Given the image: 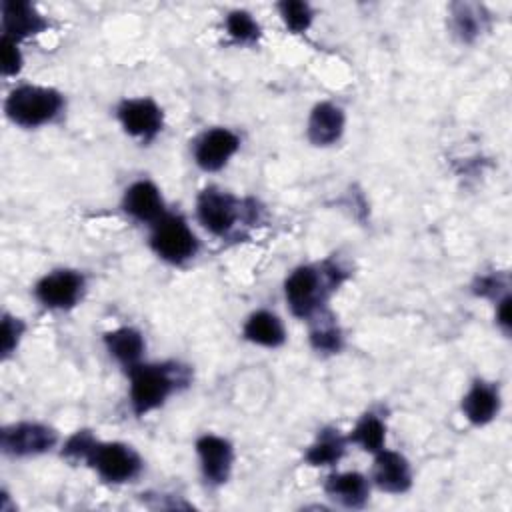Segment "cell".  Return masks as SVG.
Listing matches in <instances>:
<instances>
[{
  "label": "cell",
  "instance_id": "obj_1",
  "mask_svg": "<svg viewBox=\"0 0 512 512\" xmlns=\"http://www.w3.org/2000/svg\"><path fill=\"white\" fill-rule=\"evenodd\" d=\"M346 276V270L334 260L294 268L284 282V296L292 314L310 320L326 308L330 294L338 290Z\"/></svg>",
  "mask_w": 512,
  "mask_h": 512
},
{
  "label": "cell",
  "instance_id": "obj_2",
  "mask_svg": "<svg viewBox=\"0 0 512 512\" xmlns=\"http://www.w3.org/2000/svg\"><path fill=\"white\" fill-rule=\"evenodd\" d=\"M130 378V406L136 416H144L160 408L178 388L188 386V368L176 362L164 364H136L128 370Z\"/></svg>",
  "mask_w": 512,
  "mask_h": 512
},
{
  "label": "cell",
  "instance_id": "obj_3",
  "mask_svg": "<svg viewBox=\"0 0 512 512\" xmlns=\"http://www.w3.org/2000/svg\"><path fill=\"white\" fill-rule=\"evenodd\" d=\"M64 110V96L48 86L22 84L14 88L6 102V116L22 128H38L56 120Z\"/></svg>",
  "mask_w": 512,
  "mask_h": 512
},
{
  "label": "cell",
  "instance_id": "obj_4",
  "mask_svg": "<svg viewBox=\"0 0 512 512\" xmlns=\"http://www.w3.org/2000/svg\"><path fill=\"white\" fill-rule=\"evenodd\" d=\"M246 202L238 200L226 190L208 186L204 188L196 198V214L200 224L214 236H228L238 220H244L248 224H254L258 220V208L256 202L246 206Z\"/></svg>",
  "mask_w": 512,
  "mask_h": 512
},
{
  "label": "cell",
  "instance_id": "obj_5",
  "mask_svg": "<svg viewBox=\"0 0 512 512\" xmlns=\"http://www.w3.org/2000/svg\"><path fill=\"white\" fill-rule=\"evenodd\" d=\"M152 252L168 264H184L192 260L200 248L196 234L180 214L166 212L152 224L150 240Z\"/></svg>",
  "mask_w": 512,
  "mask_h": 512
},
{
  "label": "cell",
  "instance_id": "obj_6",
  "mask_svg": "<svg viewBox=\"0 0 512 512\" xmlns=\"http://www.w3.org/2000/svg\"><path fill=\"white\" fill-rule=\"evenodd\" d=\"M96 474L110 484L132 482L142 472L140 454L124 442H96L86 462Z\"/></svg>",
  "mask_w": 512,
  "mask_h": 512
},
{
  "label": "cell",
  "instance_id": "obj_7",
  "mask_svg": "<svg viewBox=\"0 0 512 512\" xmlns=\"http://www.w3.org/2000/svg\"><path fill=\"white\" fill-rule=\"evenodd\" d=\"M84 288H86V280L78 270L60 268L44 274L36 282L34 296L44 308L70 310L80 302Z\"/></svg>",
  "mask_w": 512,
  "mask_h": 512
},
{
  "label": "cell",
  "instance_id": "obj_8",
  "mask_svg": "<svg viewBox=\"0 0 512 512\" xmlns=\"http://www.w3.org/2000/svg\"><path fill=\"white\" fill-rule=\"evenodd\" d=\"M58 444V434L54 428L40 422H18L2 428L0 446L8 456H38L50 452Z\"/></svg>",
  "mask_w": 512,
  "mask_h": 512
},
{
  "label": "cell",
  "instance_id": "obj_9",
  "mask_svg": "<svg viewBox=\"0 0 512 512\" xmlns=\"http://www.w3.org/2000/svg\"><path fill=\"white\" fill-rule=\"evenodd\" d=\"M116 116L126 134L142 142L154 140L164 126V112L152 98H126L118 104Z\"/></svg>",
  "mask_w": 512,
  "mask_h": 512
},
{
  "label": "cell",
  "instance_id": "obj_10",
  "mask_svg": "<svg viewBox=\"0 0 512 512\" xmlns=\"http://www.w3.org/2000/svg\"><path fill=\"white\" fill-rule=\"evenodd\" d=\"M240 138L230 128H210L194 140V162L204 172H216L238 152Z\"/></svg>",
  "mask_w": 512,
  "mask_h": 512
},
{
  "label": "cell",
  "instance_id": "obj_11",
  "mask_svg": "<svg viewBox=\"0 0 512 512\" xmlns=\"http://www.w3.org/2000/svg\"><path fill=\"white\" fill-rule=\"evenodd\" d=\"M196 452L200 458V470L210 486H222L232 472L234 448L232 444L216 434H204L196 440Z\"/></svg>",
  "mask_w": 512,
  "mask_h": 512
},
{
  "label": "cell",
  "instance_id": "obj_12",
  "mask_svg": "<svg viewBox=\"0 0 512 512\" xmlns=\"http://www.w3.org/2000/svg\"><path fill=\"white\" fill-rule=\"evenodd\" d=\"M372 482L388 494H404L412 486L410 462L396 450L382 448L374 454Z\"/></svg>",
  "mask_w": 512,
  "mask_h": 512
},
{
  "label": "cell",
  "instance_id": "obj_13",
  "mask_svg": "<svg viewBox=\"0 0 512 512\" xmlns=\"http://www.w3.org/2000/svg\"><path fill=\"white\" fill-rule=\"evenodd\" d=\"M50 28V22L42 12L24 0H4L2 2V36L12 40H22L40 34Z\"/></svg>",
  "mask_w": 512,
  "mask_h": 512
},
{
  "label": "cell",
  "instance_id": "obj_14",
  "mask_svg": "<svg viewBox=\"0 0 512 512\" xmlns=\"http://www.w3.org/2000/svg\"><path fill=\"white\" fill-rule=\"evenodd\" d=\"M122 208L128 216L142 224H154L166 214L164 198L158 186L150 180H136L132 182L122 196Z\"/></svg>",
  "mask_w": 512,
  "mask_h": 512
},
{
  "label": "cell",
  "instance_id": "obj_15",
  "mask_svg": "<svg viewBox=\"0 0 512 512\" xmlns=\"http://www.w3.org/2000/svg\"><path fill=\"white\" fill-rule=\"evenodd\" d=\"M500 412V392L494 382L474 380L462 398V414L474 426L492 422Z\"/></svg>",
  "mask_w": 512,
  "mask_h": 512
},
{
  "label": "cell",
  "instance_id": "obj_16",
  "mask_svg": "<svg viewBox=\"0 0 512 512\" xmlns=\"http://www.w3.org/2000/svg\"><path fill=\"white\" fill-rule=\"evenodd\" d=\"M344 112L332 102H320L312 108L308 116L306 134L314 146L336 144L344 132Z\"/></svg>",
  "mask_w": 512,
  "mask_h": 512
},
{
  "label": "cell",
  "instance_id": "obj_17",
  "mask_svg": "<svg viewBox=\"0 0 512 512\" xmlns=\"http://www.w3.org/2000/svg\"><path fill=\"white\" fill-rule=\"evenodd\" d=\"M324 492L344 508H362L370 496V482L360 472H334L326 478Z\"/></svg>",
  "mask_w": 512,
  "mask_h": 512
},
{
  "label": "cell",
  "instance_id": "obj_18",
  "mask_svg": "<svg viewBox=\"0 0 512 512\" xmlns=\"http://www.w3.org/2000/svg\"><path fill=\"white\" fill-rule=\"evenodd\" d=\"M104 346H106L108 354L128 370L142 362V356L146 350L142 332L132 326H120V328L106 332Z\"/></svg>",
  "mask_w": 512,
  "mask_h": 512
},
{
  "label": "cell",
  "instance_id": "obj_19",
  "mask_svg": "<svg viewBox=\"0 0 512 512\" xmlns=\"http://www.w3.org/2000/svg\"><path fill=\"white\" fill-rule=\"evenodd\" d=\"M488 22H490V14L482 4H474V2L450 4V30L464 44H472L488 28Z\"/></svg>",
  "mask_w": 512,
  "mask_h": 512
},
{
  "label": "cell",
  "instance_id": "obj_20",
  "mask_svg": "<svg viewBox=\"0 0 512 512\" xmlns=\"http://www.w3.org/2000/svg\"><path fill=\"white\" fill-rule=\"evenodd\" d=\"M242 336L258 346L266 348H278L286 342V330L282 320L270 312V310H256L252 312L244 326H242Z\"/></svg>",
  "mask_w": 512,
  "mask_h": 512
},
{
  "label": "cell",
  "instance_id": "obj_21",
  "mask_svg": "<svg viewBox=\"0 0 512 512\" xmlns=\"http://www.w3.org/2000/svg\"><path fill=\"white\" fill-rule=\"evenodd\" d=\"M346 446L348 436H344L338 428L328 426L316 434L314 442L308 446L304 454V460L310 466H334L346 454Z\"/></svg>",
  "mask_w": 512,
  "mask_h": 512
},
{
  "label": "cell",
  "instance_id": "obj_22",
  "mask_svg": "<svg viewBox=\"0 0 512 512\" xmlns=\"http://www.w3.org/2000/svg\"><path fill=\"white\" fill-rule=\"evenodd\" d=\"M308 322H310V332H308L310 346L316 352L338 354L342 350L344 334H342V328L338 326V322H336L332 312H328L324 308L318 314H314Z\"/></svg>",
  "mask_w": 512,
  "mask_h": 512
},
{
  "label": "cell",
  "instance_id": "obj_23",
  "mask_svg": "<svg viewBox=\"0 0 512 512\" xmlns=\"http://www.w3.org/2000/svg\"><path fill=\"white\" fill-rule=\"evenodd\" d=\"M348 442L360 446L364 452L376 454L386 444V422L376 412H366L358 418L354 428L348 434Z\"/></svg>",
  "mask_w": 512,
  "mask_h": 512
},
{
  "label": "cell",
  "instance_id": "obj_24",
  "mask_svg": "<svg viewBox=\"0 0 512 512\" xmlns=\"http://www.w3.org/2000/svg\"><path fill=\"white\" fill-rule=\"evenodd\" d=\"M276 8L286 28L294 34L306 32L314 20V10L304 0H282L276 4Z\"/></svg>",
  "mask_w": 512,
  "mask_h": 512
},
{
  "label": "cell",
  "instance_id": "obj_25",
  "mask_svg": "<svg viewBox=\"0 0 512 512\" xmlns=\"http://www.w3.org/2000/svg\"><path fill=\"white\" fill-rule=\"evenodd\" d=\"M226 32L238 44H254L260 38V24L246 10H232L226 16Z\"/></svg>",
  "mask_w": 512,
  "mask_h": 512
},
{
  "label": "cell",
  "instance_id": "obj_26",
  "mask_svg": "<svg viewBox=\"0 0 512 512\" xmlns=\"http://www.w3.org/2000/svg\"><path fill=\"white\" fill-rule=\"evenodd\" d=\"M98 438L90 430H76L68 440L64 442L60 454L64 460L78 464V462H88V456L92 454Z\"/></svg>",
  "mask_w": 512,
  "mask_h": 512
},
{
  "label": "cell",
  "instance_id": "obj_27",
  "mask_svg": "<svg viewBox=\"0 0 512 512\" xmlns=\"http://www.w3.org/2000/svg\"><path fill=\"white\" fill-rule=\"evenodd\" d=\"M472 288H474L476 296L492 298L496 302V300H500L502 296L508 294V278L504 274H500V272H492V274L476 278Z\"/></svg>",
  "mask_w": 512,
  "mask_h": 512
},
{
  "label": "cell",
  "instance_id": "obj_28",
  "mask_svg": "<svg viewBox=\"0 0 512 512\" xmlns=\"http://www.w3.org/2000/svg\"><path fill=\"white\" fill-rule=\"evenodd\" d=\"M22 334H24V322L20 318L4 314L2 318V356L4 358H8L16 350Z\"/></svg>",
  "mask_w": 512,
  "mask_h": 512
},
{
  "label": "cell",
  "instance_id": "obj_29",
  "mask_svg": "<svg viewBox=\"0 0 512 512\" xmlns=\"http://www.w3.org/2000/svg\"><path fill=\"white\" fill-rule=\"evenodd\" d=\"M22 68V52L18 48V42L12 38L2 36V74L14 76Z\"/></svg>",
  "mask_w": 512,
  "mask_h": 512
},
{
  "label": "cell",
  "instance_id": "obj_30",
  "mask_svg": "<svg viewBox=\"0 0 512 512\" xmlns=\"http://www.w3.org/2000/svg\"><path fill=\"white\" fill-rule=\"evenodd\" d=\"M510 294L496 300V324L504 334H510Z\"/></svg>",
  "mask_w": 512,
  "mask_h": 512
}]
</instances>
